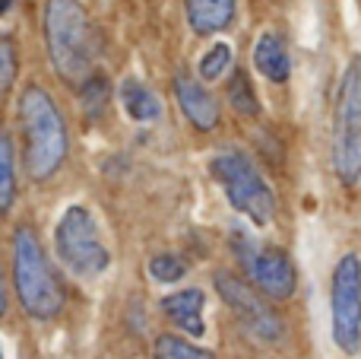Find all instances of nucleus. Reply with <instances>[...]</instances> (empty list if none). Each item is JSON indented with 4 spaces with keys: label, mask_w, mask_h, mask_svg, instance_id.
Listing matches in <instances>:
<instances>
[{
    "label": "nucleus",
    "mask_w": 361,
    "mask_h": 359,
    "mask_svg": "<svg viewBox=\"0 0 361 359\" xmlns=\"http://www.w3.org/2000/svg\"><path fill=\"white\" fill-rule=\"evenodd\" d=\"M0 359H4V356H0Z\"/></svg>",
    "instance_id": "23"
},
{
    "label": "nucleus",
    "mask_w": 361,
    "mask_h": 359,
    "mask_svg": "<svg viewBox=\"0 0 361 359\" xmlns=\"http://www.w3.org/2000/svg\"><path fill=\"white\" fill-rule=\"evenodd\" d=\"M6 312V293H4V277H0V315Z\"/></svg>",
    "instance_id": "21"
},
{
    "label": "nucleus",
    "mask_w": 361,
    "mask_h": 359,
    "mask_svg": "<svg viewBox=\"0 0 361 359\" xmlns=\"http://www.w3.org/2000/svg\"><path fill=\"white\" fill-rule=\"evenodd\" d=\"M16 197V169H13V143L10 134L0 131V216L10 213Z\"/></svg>",
    "instance_id": "15"
},
{
    "label": "nucleus",
    "mask_w": 361,
    "mask_h": 359,
    "mask_svg": "<svg viewBox=\"0 0 361 359\" xmlns=\"http://www.w3.org/2000/svg\"><path fill=\"white\" fill-rule=\"evenodd\" d=\"M333 341L343 353H358L361 347V261L355 254L339 258L330 286Z\"/></svg>",
    "instance_id": "8"
},
{
    "label": "nucleus",
    "mask_w": 361,
    "mask_h": 359,
    "mask_svg": "<svg viewBox=\"0 0 361 359\" xmlns=\"http://www.w3.org/2000/svg\"><path fill=\"white\" fill-rule=\"evenodd\" d=\"M152 359H216L209 350H200L193 343H184L180 337H159L156 341V350H152Z\"/></svg>",
    "instance_id": "16"
},
{
    "label": "nucleus",
    "mask_w": 361,
    "mask_h": 359,
    "mask_svg": "<svg viewBox=\"0 0 361 359\" xmlns=\"http://www.w3.org/2000/svg\"><path fill=\"white\" fill-rule=\"evenodd\" d=\"M333 165L343 184H355L361 178V57H352L339 83Z\"/></svg>",
    "instance_id": "5"
},
{
    "label": "nucleus",
    "mask_w": 361,
    "mask_h": 359,
    "mask_svg": "<svg viewBox=\"0 0 361 359\" xmlns=\"http://www.w3.org/2000/svg\"><path fill=\"white\" fill-rule=\"evenodd\" d=\"M162 312L178 324L180 331H187L190 337H203V293L200 290H180L162 299Z\"/></svg>",
    "instance_id": "11"
},
{
    "label": "nucleus",
    "mask_w": 361,
    "mask_h": 359,
    "mask_svg": "<svg viewBox=\"0 0 361 359\" xmlns=\"http://www.w3.org/2000/svg\"><path fill=\"white\" fill-rule=\"evenodd\" d=\"M19 118L25 131V172L35 182H48L67 159V124L61 108L42 86H29L19 99Z\"/></svg>",
    "instance_id": "2"
},
{
    "label": "nucleus",
    "mask_w": 361,
    "mask_h": 359,
    "mask_svg": "<svg viewBox=\"0 0 361 359\" xmlns=\"http://www.w3.org/2000/svg\"><path fill=\"white\" fill-rule=\"evenodd\" d=\"M175 99H178L180 112L187 114V121H190L197 131H216L219 127V118H222L219 102L212 99L209 89L200 86L193 76H187V73L175 76Z\"/></svg>",
    "instance_id": "10"
},
{
    "label": "nucleus",
    "mask_w": 361,
    "mask_h": 359,
    "mask_svg": "<svg viewBox=\"0 0 361 359\" xmlns=\"http://www.w3.org/2000/svg\"><path fill=\"white\" fill-rule=\"evenodd\" d=\"M209 172L238 213H244L254 226H269L273 223L276 216L273 188L267 184V178L260 175V169L254 165V159L247 153L222 150L219 156H212Z\"/></svg>",
    "instance_id": "4"
},
{
    "label": "nucleus",
    "mask_w": 361,
    "mask_h": 359,
    "mask_svg": "<svg viewBox=\"0 0 361 359\" xmlns=\"http://www.w3.org/2000/svg\"><path fill=\"white\" fill-rule=\"evenodd\" d=\"M10 6H13V0H0V16H6V13H10Z\"/></svg>",
    "instance_id": "22"
},
{
    "label": "nucleus",
    "mask_w": 361,
    "mask_h": 359,
    "mask_svg": "<svg viewBox=\"0 0 361 359\" xmlns=\"http://www.w3.org/2000/svg\"><path fill=\"white\" fill-rule=\"evenodd\" d=\"M44 42L54 70L73 86L92 76L99 42L86 10L76 0H48L44 4Z\"/></svg>",
    "instance_id": "1"
},
{
    "label": "nucleus",
    "mask_w": 361,
    "mask_h": 359,
    "mask_svg": "<svg viewBox=\"0 0 361 359\" xmlns=\"http://www.w3.org/2000/svg\"><path fill=\"white\" fill-rule=\"evenodd\" d=\"M13 283H16V296L25 315L38 318V322L61 315L63 290L51 273L38 235L25 226L13 235Z\"/></svg>",
    "instance_id": "3"
},
{
    "label": "nucleus",
    "mask_w": 361,
    "mask_h": 359,
    "mask_svg": "<svg viewBox=\"0 0 361 359\" xmlns=\"http://www.w3.org/2000/svg\"><path fill=\"white\" fill-rule=\"evenodd\" d=\"M254 67L267 76L269 83H286L292 73V61H288L286 42L276 32H263L254 42Z\"/></svg>",
    "instance_id": "13"
},
{
    "label": "nucleus",
    "mask_w": 361,
    "mask_h": 359,
    "mask_svg": "<svg viewBox=\"0 0 361 359\" xmlns=\"http://www.w3.org/2000/svg\"><path fill=\"white\" fill-rule=\"evenodd\" d=\"M231 248L238 254V264L247 273V280L263 290L269 299H288L298 286L295 277V264L288 261V254L282 248L273 245H257L247 233H235L231 235Z\"/></svg>",
    "instance_id": "7"
},
{
    "label": "nucleus",
    "mask_w": 361,
    "mask_h": 359,
    "mask_svg": "<svg viewBox=\"0 0 361 359\" xmlns=\"http://www.w3.org/2000/svg\"><path fill=\"white\" fill-rule=\"evenodd\" d=\"M54 245H57V258L76 277H99L111 264V254L102 245L92 213L86 207H80V204L67 207V213L61 216L54 233Z\"/></svg>",
    "instance_id": "6"
},
{
    "label": "nucleus",
    "mask_w": 361,
    "mask_h": 359,
    "mask_svg": "<svg viewBox=\"0 0 361 359\" xmlns=\"http://www.w3.org/2000/svg\"><path fill=\"white\" fill-rule=\"evenodd\" d=\"M121 105H124V112L130 114L133 121H140V124H149V121L162 118V102H159V95L152 93L146 83L133 80V76L121 83Z\"/></svg>",
    "instance_id": "14"
},
{
    "label": "nucleus",
    "mask_w": 361,
    "mask_h": 359,
    "mask_svg": "<svg viewBox=\"0 0 361 359\" xmlns=\"http://www.w3.org/2000/svg\"><path fill=\"white\" fill-rule=\"evenodd\" d=\"M187 23L197 35H212L231 25L235 19V0H184Z\"/></svg>",
    "instance_id": "12"
},
{
    "label": "nucleus",
    "mask_w": 361,
    "mask_h": 359,
    "mask_svg": "<svg viewBox=\"0 0 361 359\" xmlns=\"http://www.w3.org/2000/svg\"><path fill=\"white\" fill-rule=\"evenodd\" d=\"M13 76H16V54H13V45L0 42V95L13 86Z\"/></svg>",
    "instance_id": "20"
},
{
    "label": "nucleus",
    "mask_w": 361,
    "mask_h": 359,
    "mask_svg": "<svg viewBox=\"0 0 361 359\" xmlns=\"http://www.w3.org/2000/svg\"><path fill=\"white\" fill-rule=\"evenodd\" d=\"M149 273L159 280V283H175L187 273V264L180 258H171V254H156L149 261Z\"/></svg>",
    "instance_id": "19"
},
{
    "label": "nucleus",
    "mask_w": 361,
    "mask_h": 359,
    "mask_svg": "<svg viewBox=\"0 0 361 359\" xmlns=\"http://www.w3.org/2000/svg\"><path fill=\"white\" fill-rule=\"evenodd\" d=\"M228 102L241 114H257L260 112V102H257L254 89H250V80L241 73V70H238V73L231 76V83H228Z\"/></svg>",
    "instance_id": "17"
},
{
    "label": "nucleus",
    "mask_w": 361,
    "mask_h": 359,
    "mask_svg": "<svg viewBox=\"0 0 361 359\" xmlns=\"http://www.w3.org/2000/svg\"><path fill=\"white\" fill-rule=\"evenodd\" d=\"M231 64V48L225 42H216L203 57H200V76L203 80H219Z\"/></svg>",
    "instance_id": "18"
},
{
    "label": "nucleus",
    "mask_w": 361,
    "mask_h": 359,
    "mask_svg": "<svg viewBox=\"0 0 361 359\" xmlns=\"http://www.w3.org/2000/svg\"><path fill=\"white\" fill-rule=\"evenodd\" d=\"M216 293L222 296V302L235 312L238 322H241L254 337H260V341H279L282 337L279 315H276V312L269 309V305L263 302L247 283H241L238 277L219 271L216 273Z\"/></svg>",
    "instance_id": "9"
}]
</instances>
